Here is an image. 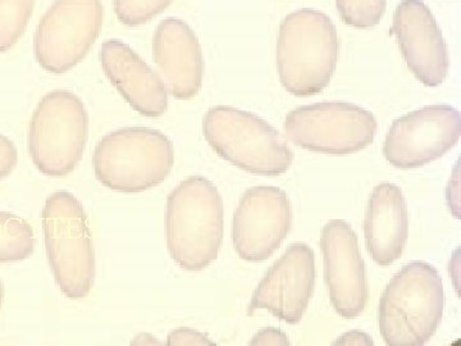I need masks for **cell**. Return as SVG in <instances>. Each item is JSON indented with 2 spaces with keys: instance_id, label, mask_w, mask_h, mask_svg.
<instances>
[{
  "instance_id": "cb8c5ba5",
  "label": "cell",
  "mask_w": 461,
  "mask_h": 346,
  "mask_svg": "<svg viewBox=\"0 0 461 346\" xmlns=\"http://www.w3.org/2000/svg\"><path fill=\"white\" fill-rule=\"evenodd\" d=\"M251 345H290V340H288L286 333L284 331L278 329H268L260 330L259 332L254 336L250 342Z\"/></svg>"
},
{
  "instance_id": "8fae6325",
  "label": "cell",
  "mask_w": 461,
  "mask_h": 346,
  "mask_svg": "<svg viewBox=\"0 0 461 346\" xmlns=\"http://www.w3.org/2000/svg\"><path fill=\"white\" fill-rule=\"evenodd\" d=\"M293 226V206L284 190L254 187L245 191L233 215L236 253L248 262H264L281 247Z\"/></svg>"
},
{
  "instance_id": "6da1fadb",
  "label": "cell",
  "mask_w": 461,
  "mask_h": 346,
  "mask_svg": "<svg viewBox=\"0 0 461 346\" xmlns=\"http://www.w3.org/2000/svg\"><path fill=\"white\" fill-rule=\"evenodd\" d=\"M224 206L213 182L191 176L167 199L166 236L169 256L186 271L215 262L223 241Z\"/></svg>"
},
{
  "instance_id": "d6986e66",
  "label": "cell",
  "mask_w": 461,
  "mask_h": 346,
  "mask_svg": "<svg viewBox=\"0 0 461 346\" xmlns=\"http://www.w3.org/2000/svg\"><path fill=\"white\" fill-rule=\"evenodd\" d=\"M35 0H0V53L16 45L32 18Z\"/></svg>"
},
{
  "instance_id": "277c9868",
  "label": "cell",
  "mask_w": 461,
  "mask_h": 346,
  "mask_svg": "<svg viewBox=\"0 0 461 346\" xmlns=\"http://www.w3.org/2000/svg\"><path fill=\"white\" fill-rule=\"evenodd\" d=\"M93 165L96 180L107 189L144 193L167 180L175 165V149L158 130L124 127L100 139Z\"/></svg>"
},
{
  "instance_id": "d4e9b609",
  "label": "cell",
  "mask_w": 461,
  "mask_h": 346,
  "mask_svg": "<svg viewBox=\"0 0 461 346\" xmlns=\"http://www.w3.org/2000/svg\"><path fill=\"white\" fill-rule=\"evenodd\" d=\"M335 345H373V340L368 333L362 332V331H351V332H346L339 336Z\"/></svg>"
},
{
  "instance_id": "2e32d148",
  "label": "cell",
  "mask_w": 461,
  "mask_h": 346,
  "mask_svg": "<svg viewBox=\"0 0 461 346\" xmlns=\"http://www.w3.org/2000/svg\"><path fill=\"white\" fill-rule=\"evenodd\" d=\"M103 71L130 107L145 117H160L168 109L162 77L126 42L111 39L100 50Z\"/></svg>"
},
{
  "instance_id": "ac0fdd59",
  "label": "cell",
  "mask_w": 461,
  "mask_h": 346,
  "mask_svg": "<svg viewBox=\"0 0 461 346\" xmlns=\"http://www.w3.org/2000/svg\"><path fill=\"white\" fill-rule=\"evenodd\" d=\"M35 244L32 224L20 215L0 212V263L29 260Z\"/></svg>"
},
{
  "instance_id": "ba28073f",
  "label": "cell",
  "mask_w": 461,
  "mask_h": 346,
  "mask_svg": "<svg viewBox=\"0 0 461 346\" xmlns=\"http://www.w3.org/2000/svg\"><path fill=\"white\" fill-rule=\"evenodd\" d=\"M285 132L296 147L329 156H348L368 148L377 121L368 109L346 102H321L291 111Z\"/></svg>"
},
{
  "instance_id": "ffe728a7",
  "label": "cell",
  "mask_w": 461,
  "mask_h": 346,
  "mask_svg": "<svg viewBox=\"0 0 461 346\" xmlns=\"http://www.w3.org/2000/svg\"><path fill=\"white\" fill-rule=\"evenodd\" d=\"M336 7L346 25L355 29H372L381 23L387 0H336Z\"/></svg>"
},
{
  "instance_id": "44dd1931",
  "label": "cell",
  "mask_w": 461,
  "mask_h": 346,
  "mask_svg": "<svg viewBox=\"0 0 461 346\" xmlns=\"http://www.w3.org/2000/svg\"><path fill=\"white\" fill-rule=\"evenodd\" d=\"M173 0H113L115 17L124 26L144 25L171 5Z\"/></svg>"
},
{
  "instance_id": "4316f807",
  "label": "cell",
  "mask_w": 461,
  "mask_h": 346,
  "mask_svg": "<svg viewBox=\"0 0 461 346\" xmlns=\"http://www.w3.org/2000/svg\"><path fill=\"white\" fill-rule=\"evenodd\" d=\"M5 285H3L2 280H0V308H2L3 300H5Z\"/></svg>"
},
{
  "instance_id": "484cf974",
  "label": "cell",
  "mask_w": 461,
  "mask_h": 346,
  "mask_svg": "<svg viewBox=\"0 0 461 346\" xmlns=\"http://www.w3.org/2000/svg\"><path fill=\"white\" fill-rule=\"evenodd\" d=\"M163 342H160L159 340L156 338V336L151 335V333L144 332L139 333L135 339L132 340L131 345H162Z\"/></svg>"
},
{
  "instance_id": "7402d4cb",
  "label": "cell",
  "mask_w": 461,
  "mask_h": 346,
  "mask_svg": "<svg viewBox=\"0 0 461 346\" xmlns=\"http://www.w3.org/2000/svg\"><path fill=\"white\" fill-rule=\"evenodd\" d=\"M167 345L169 346H205V345H215V342L209 339L205 333L199 332V331L193 329H177L172 331L167 338Z\"/></svg>"
},
{
  "instance_id": "7c38bea8",
  "label": "cell",
  "mask_w": 461,
  "mask_h": 346,
  "mask_svg": "<svg viewBox=\"0 0 461 346\" xmlns=\"http://www.w3.org/2000/svg\"><path fill=\"white\" fill-rule=\"evenodd\" d=\"M321 249L330 303L342 318H357L368 303L366 263L350 223L330 221L321 230Z\"/></svg>"
},
{
  "instance_id": "30bf717a",
  "label": "cell",
  "mask_w": 461,
  "mask_h": 346,
  "mask_svg": "<svg viewBox=\"0 0 461 346\" xmlns=\"http://www.w3.org/2000/svg\"><path fill=\"white\" fill-rule=\"evenodd\" d=\"M459 111L451 105H427L397 118L388 130L384 156L400 169L420 168L444 157L457 144Z\"/></svg>"
},
{
  "instance_id": "8992f818",
  "label": "cell",
  "mask_w": 461,
  "mask_h": 346,
  "mask_svg": "<svg viewBox=\"0 0 461 346\" xmlns=\"http://www.w3.org/2000/svg\"><path fill=\"white\" fill-rule=\"evenodd\" d=\"M203 135L218 156L253 175H284L293 165V151L277 130L250 112L229 105L209 108Z\"/></svg>"
},
{
  "instance_id": "603a6c76",
  "label": "cell",
  "mask_w": 461,
  "mask_h": 346,
  "mask_svg": "<svg viewBox=\"0 0 461 346\" xmlns=\"http://www.w3.org/2000/svg\"><path fill=\"white\" fill-rule=\"evenodd\" d=\"M18 162V151L14 142L0 133V180L8 178Z\"/></svg>"
},
{
  "instance_id": "9a60e30c",
  "label": "cell",
  "mask_w": 461,
  "mask_h": 346,
  "mask_svg": "<svg viewBox=\"0 0 461 346\" xmlns=\"http://www.w3.org/2000/svg\"><path fill=\"white\" fill-rule=\"evenodd\" d=\"M153 58L173 98L189 100L198 96L204 77V58L198 36L185 21L166 18L157 26Z\"/></svg>"
},
{
  "instance_id": "7a4b0ae2",
  "label": "cell",
  "mask_w": 461,
  "mask_h": 346,
  "mask_svg": "<svg viewBox=\"0 0 461 346\" xmlns=\"http://www.w3.org/2000/svg\"><path fill=\"white\" fill-rule=\"evenodd\" d=\"M276 58L288 93L306 98L326 89L339 58L338 32L330 18L311 8L287 14L280 26Z\"/></svg>"
},
{
  "instance_id": "5bb4252c",
  "label": "cell",
  "mask_w": 461,
  "mask_h": 346,
  "mask_svg": "<svg viewBox=\"0 0 461 346\" xmlns=\"http://www.w3.org/2000/svg\"><path fill=\"white\" fill-rule=\"evenodd\" d=\"M393 32L409 69L426 86H439L448 74V53L441 29L426 3L402 0Z\"/></svg>"
},
{
  "instance_id": "5b68a950",
  "label": "cell",
  "mask_w": 461,
  "mask_h": 346,
  "mask_svg": "<svg viewBox=\"0 0 461 346\" xmlns=\"http://www.w3.org/2000/svg\"><path fill=\"white\" fill-rule=\"evenodd\" d=\"M41 223L58 287L68 299H84L95 281V251L83 205L74 194L56 191L45 200Z\"/></svg>"
},
{
  "instance_id": "9c48e42d",
  "label": "cell",
  "mask_w": 461,
  "mask_h": 346,
  "mask_svg": "<svg viewBox=\"0 0 461 346\" xmlns=\"http://www.w3.org/2000/svg\"><path fill=\"white\" fill-rule=\"evenodd\" d=\"M102 0H56L33 39L36 60L50 74H65L83 62L102 32Z\"/></svg>"
},
{
  "instance_id": "52a82bcc",
  "label": "cell",
  "mask_w": 461,
  "mask_h": 346,
  "mask_svg": "<svg viewBox=\"0 0 461 346\" xmlns=\"http://www.w3.org/2000/svg\"><path fill=\"white\" fill-rule=\"evenodd\" d=\"M89 138V114L83 100L69 90L42 96L29 129L33 165L50 178H65L83 159Z\"/></svg>"
},
{
  "instance_id": "e0dca14e",
  "label": "cell",
  "mask_w": 461,
  "mask_h": 346,
  "mask_svg": "<svg viewBox=\"0 0 461 346\" xmlns=\"http://www.w3.org/2000/svg\"><path fill=\"white\" fill-rule=\"evenodd\" d=\"M364 233L366 249L378 266H390L402 256L409 236V214L399 187L384 182L373 189Z\"/></svg>"
},
{
  "instance_id": "4fadbf2b",
  "label": "cell",
  "mask_w": 461,
  "mask_h": 346,
  "mask_svg": "<svg viewBox=\"0 0 461 346\" xmlns=\"http://www.w3.org/2000/svg\"><path fill=\"white\" fill-rule=\"evenodd\" d=\"M315 287L313 249L305 242L290 245L254 291L249 314L267 309L290 324L302 321Z\"/></svg>"
},
{
  "instance_id": "3957f363",
  "label": "cell",
  "mask_w": 461,
  "mask_h": 346,
  "mask_svg": "<svg viewBox=\"0 0 461 346\" xmlns=\"http://www.w3.org/2000/svg\"><path fill=\"white\" fill-rule=\"evenodd\" d=\"M444 305V285L435 267L420 260L406 264L379 300L382 338L391 346L426 344L441 323Z\"/></svg>"
}]
</instances>
